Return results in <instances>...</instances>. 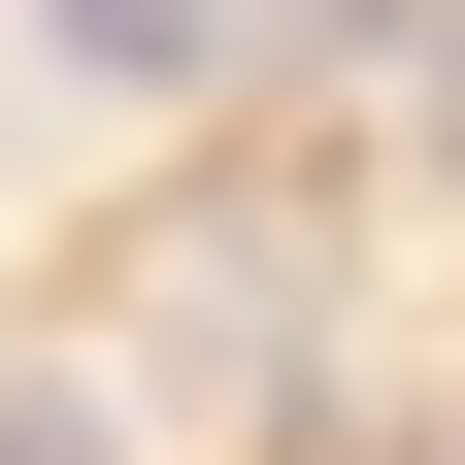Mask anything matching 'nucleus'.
<instances>
[{
	"label": "nucleus",
	"mask_w": 465,
	"mask_h": 465,
	"mask_svg": "<svg viewBox=\"0 0 465 465\" xmlns=\"http://www.w3.org/2000/svg\"><path fill=\"white\" fill-rule=\"evenodd\" d=\"M67 67H134V100H166V67H200V0H67Z\"/></svg>",
	"instance_id": "obj_1"
}]
</instances>
